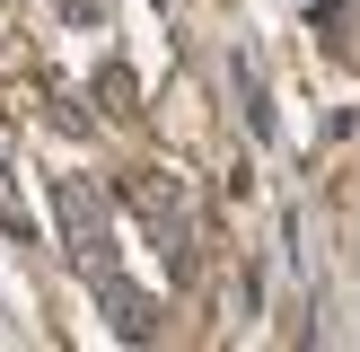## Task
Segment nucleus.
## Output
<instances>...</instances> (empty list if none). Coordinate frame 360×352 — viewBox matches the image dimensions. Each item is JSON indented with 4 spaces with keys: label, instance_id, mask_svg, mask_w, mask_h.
<instances>
[{
    "label": "nucleus",
    "instance_id": "obj_1",
    "mask_svg": "<svg viewBox=\"0 0 360 352\" xmlns=\"http://www.w3.org/2000/svg\"><path fill=\"white\" fill-rule=\"evenodd\" d=\"M53 211H62V256L70 264H115V211H105V194L88 185V176H53Z\"/></svg>",
    "mask_w": 360,
    "mask_h": 352
},
{
    "label": "nucleus",
    "instance_id": "obj_3",
    "mask_svg": "<svg viewBox=\"0 0 360 352\" xmlns=\"http://www.w3.org/2000/svg\"><path fill=\"white\" fill-rule=\"evenodd\" d=\"M97 308H105V326H115L123 344H158V299L132 291V282H115L105 264H97Z\"/></svg>",
    "mask_w": 360,
    "mask_h": 352
},
{
    "label": "nucleus",
    "instance_id": "obj_2",
    "mask_svg": "<svg viewBox=\"0 0 360 352\" xmlns=\"http://www.w3.org/2000/svg\"><path fill=\"white\" fill-rule=\"evenodd\" d=\"M123 194H132V211L150 220V238L167 246V256H176V273H185V264H193V220H185V185H176V176H132Z\"/></svg>",
    "mask_w": 360,
    "mask_h": 352
}]
</instances>
